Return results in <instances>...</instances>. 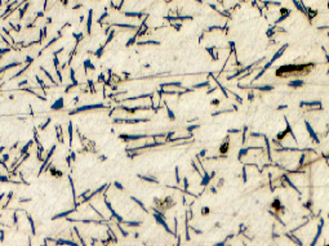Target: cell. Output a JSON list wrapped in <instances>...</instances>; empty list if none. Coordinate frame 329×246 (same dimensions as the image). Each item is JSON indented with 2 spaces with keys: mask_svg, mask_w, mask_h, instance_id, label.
<instances>
[{
  "mask_svg": "<svg viewBox=\"0 0 329 246\" xmlns=\"http://www.w3.org/2000/svg\"><path fill=\"white\" fill-rule=\"evenodd\" d=\"M56 244H57V245H67V246H79L75 241H74V240H65V238L57 240Z\"/></svg>",
  "mask_w": 329,
  "mask_h": 246,
  "instance_id": "13",
  "label": "cell"
},
{
  "mask_svg": "<svg viewBox=\"0 0 329 246\" xmlns=\"http://www.w3.org/2000/svg\"><path fill=\"white\" fill-rule=\"evenodd\" d=\"M109 104L106 103H89V104H83V106H79L76 108L70 111V115H76V113H82V112H86V111H92V110H103V108H109Z\"/></svg>",
  "mask_w": 329,
  "mask_h": 246,
  "instance_id": "2",
  "label": "cell"
},
{
  "mask_svg": "<svg viewBox=\"0 0 329 246\" xmlns=\"http://www.w3.org/2000/svg\"><path fill=\"white\" fill-rule=\"evenodd\" d=\"M12 52V48L10 47H5V48H0V58H1L4 54H8V53Z\"/></svg>",
  "mask_w": 329,
  "mask_h": 246,
  "instance_id": "23",
  "label": "cell"
},
{
  "mask_svg": "<svg viewBox=\"0 0 329 246\" xmlns=\"http://www.w3.org/2000/svg\"><path fill=\"white\" fill-rule=\"evenodd\" d=\"M50 122H52V119H49V117H48L45 122H43V124H41V125H39V128H38V129H39V130H40V131L45 130V129H47L48 126H49V124H50Z\"/></svg>",
  "mask_w": 329,
  "mask_h": 246,
  "instance_id": "22",
  "label": "cell"
},
{
  "mask_svg": "<svg viewBox=\"0 0 329 246\" xmlns=\"http://www.w3.org/2000/svg\"><path fill=\"white\" fill-rule=\"evenodd\" d=\"M92 22H93V10H89L88 19H86V34L92 32Z\"/></svg>",
  "mask_w": 329,
  "mask_h": 246,
  "instance_id": "12",
  "label": "cell"
},
{
  "mask_svg": "<svg viewBox=\"0 0 329 246\" xmlns=\"http://www.w3.org/2000/svg\"><path fill=\"white\" fill-rule=\"evenodd\" d=\"M72 211H74V210H66V211L58 213V214H56V215H54V217H53L52 219H59V218H65V217H67V215L72 214Z\"/></svg>",
  "mask_w": 329,
  "mask_h": 246,
  "instance_id": "16",
  "label": "cell"
},
{
  "mask_svg": "<svg viewBox=\"0 0 329 246\" xmlns=\"http://www.w3.org/2000/svg\"><path fill=\"white\" fill-rule=\"evenodd\" d=\"M138 178H141L142 181L150 182V183H158V179H156V178H152V177H147V175H142V174H138Z\"/></svg>",
  "mask_w": 329,
  "mask_h": 246,
  "instance_id": "17",
  "label": "cell"
},
{
  "mask_svg": "<svg viewBox=\"0 0 329 246\" xmlns=\"http://www.w3.org/2000/svg\"><path fill=\"white\" fill-rule=\"evenodd\" d=\"M205 152H207V151H205V149H203V151L200 152V154L197 155V156H199V157H203V156H205Z\"/></svg>",
  "mask_w": 329,
  "mask_h": 246,
  "instance_id": "37",
  "label": "cell"
},
{
  "mask_svg": "<svg viewBox=\"0 0 329 246\" xmlns=\"http://www.w3.org/2000/svg\"><path fill=\"white\" fill-rule=\"evenodd\" d=\"M83 68H84V72L88 74V71H95V66L92 63L91 59H85L84 62H83Z\"/></svg>",
  "mask_w": 329,
  "mask_h": 246,
  "instance_id": "10",
  "label": "cell"
},
{
  "mask_svg": "<svg viewBox=\"0 0 329 246\" xmlns=\"http://www.w3.org/2000/svg\"><path fill=\"white\" fill-rule=\"evenodd\" d=\"M165 110H167V115H168V117L172 120V121H173V120H176V115H174V112H173V110L170 108L169 106H167V104H165Z\"/></svg>",
  "mask_w": 329,
  "mask_h": 246,
  "instance_id": "19",
  "label": "cell"
},
{
  "mask_svg": "<svg viewBox=\"0 0 329 246\" xmlns=\"http://www.w3.org/2000/svg\"><path fill=\"white\" fill-rule=\"evenodd\" d=\"M100 160H101V161H106L107 157H106V156H100Z\"/></svg>",
  "mask_w": 329,
  "mask_h": 246,
  "instance_id": "38",
  "label": "cell"
},
{
  "mask_svg": "<svg viewBox=\"0 0 329 246\" xmlns=\"http://www.w3.org/2000/svg\"><path fill=\"white\" fill-rule=\"evenodd\" d=\"M29 201H31V199H26V197H21L20 199V202H29Z\"/></svg>",
  "mask_w": 329,
  "mask_h": 246,
  "instance_id": "35",
  "label": "cell"
},
{
  "mask_svg": "<svg viewBox=\"0 0 329 246\" xmlns=\"http://www.w3.org/2000/svg\"><path fill=\"white\" fill-rule=\"evenodd\" d=\"M56 137H57L58 143L63 145V143H65V131H63L62 125H56Z\"/></svg>",
  "mask_w": 329,
  "mask_h": 246,
  "instance_id": "7",
  "label": "cell"
},
{
  "mask_svg": "<svg viewBox=\"0 0 329 246\" xmlns=\"http://www.w3.org/2000/svg\"><path fill=\"white\" fill-rule=\"evenodd\" d=\"M25 86H29V80L27 79H23V80H20L18 81V89H22Z\"/></svg>",
  "mask_w": 329,
  "mask_h": 246,
  "instance_id": "27",
  "label": "cell"
},
{
  "mask_svg": "<svg viewBox=\"0 0 329 246\" xmlns=\"http://www.w3.org/2000/svg\"><path fill=\"white\" fill-rule=\"evenodd\" d=\"M68 156L71 157V160H72V161H75V160H76V154H75L74 151H72V152H70V154H68Z\"/></svg>",
  "mask_w": 329,
  "mask_h": 246,
  "instance_id": "32",
  "label": "cell"
},
{
  "mask_svg": "<svg viewBox=\"0 0 329 246\" xmlns=\"http://www.w3.org/2000/svg\"><path fill=\"white\" fill-rule=\"evenodd\" d=\"M220 102H221V101L218 99V98H217V99H213V101H212V106H218V104H220Z\"/></svg>",
  "mask_w": 329,
  "mask_h": 246,
  "instance_id": "34",
  "label": "cell"
},
{
  "mask_svg": "<svg viewBox=\"0 0 329 246\" xmlns=\"http://www.w3.org/2000/svg\"><path fill=\"white\" fill-rule=\"evenodd\" d=\"M56 148H57V145H53V146H52V148H50L49 151L47 152L45 158H44V161H43V163H41V165H40V169H39V174L43 173L44 170H45V167L50 164V158H52V157H53V155H54Z\"/></svg>",
  "mask_w": 329,
  "mask_h": 246,
  "instance_id": "5",
  "label": "cell"
},
{
  "mask_svg": "<svg viewBox=\"0 0 329 246\" xmlns=\"http://www.w3.org/2000/svg\"><path fill=\"white\" fill-rule=\"evenodd\" d=\"M305 125H306L307 133H309L310 138H311V139L314 140V142H318V143H319V142H320V139L318 138V134H316V131L314 130V129H312V126H311V125H310V122H309V121H306V122H305Z\"/></svg>",
  "mask_w": 329,
  "mask_h": 246,
  "instance_id": "9",
  "label": "cell"
},
{
  "mask_svg": "<svg viewBox=\"0 0 329 246\" xmlns=\"http://www.w3.org/2000/svg\"><path fill=\"white\" fill-rule=\"evenodd\" d=\"M132 200H133L134 202H137V204H138V205H139V208H142L143 210H146V209H145V206H143V204H142V202H141V201H139L138 199H136V197H132Z\"/></svg>",
  "mask_w": 329,
  "mask_h": 246,
  "instance_id": "31",
  "label": "cell"
},
{
  "mask_svg": "<svg viewBox=\"0 0 329 246\" xmlns=\"http://www.w3.org/2000/svg\"><path fill=\"white\" fill-rule=\"evenodd\" d=\"M67 136H68V145L72 146V139H74V124L72 121H68L67 125Z\"/></svg>",
  "mask_w": 329,
  "mask_h": 246,
  "instance_id": "11",
  "label": "cell"
},
{
  "mask_svg": "<svg viewBox=\"0 0 329 246\" xmlns=\"http://www.w3.org/2000/svg\"><path fill=\"white\" fill-rule=\"evenodd\" d=\"M201 213H203V215H205V214H209V208H203L201 209Z\"/></svg>",
  "mask_w": 329,
  "mask_h": 246,
  "instance_id": "33",
  "label": "cell"
},
{
  "mask_svg": "<svg viewBox=\"0 0 329 246\" xmlns=\"http://www.w3.org/2000/svg\"><path fill=\"white\" fill-rule=\"evenodd\" d=\"M40 71H41V72H43V75H44V76H45L47 79L49 80L50 85H53V86H58V80H56V79H54V76H53V75L50 74V72H49V71L47 70L45 67H40Z\"/></svg>",
  "mask_w": 329,
  "mask_h": 246,
  "instance_id": "6",
  "label": "cell"
},
{
  "mask_svg": "<svg viewBox=\"0 0 329 246\" xmlns=\"http://www.w3.org/2000/svg\"><path fill=\"white\" fill-rule=\"evenodd\" d=\"M103 50H105V47H101L100 49L97 50V52H94V56L97 57V58H101V57H102V54H103Z\"/></svg>",
  "mask_w": 329,
  "mask_h": 246,
  "instance_id": "28",
  "label": "cell"
},
{
  "mask_svg": "<svg viewBox=\"0 0 329 246\" xmlns=\"http://www.w3.org/2000/svg\"><path fill=\"white\" fill-rule=\"evenodd\" d=\"M312 65H284L275 70L276 76L285 77V76H300L310 72Z\"/></svg>",
  "mask_w": 329,
  "mask_h": 246,
  "instance_id": "1",
  "label": "cell"
},
{
  "mask_svg": "<svg viewBox=\"0 0 329 246\" xmlns=\"http://www.w3.org/2000/svg\"><path fill=\"white\" fill-rule=\"evenodd\" d=\"M273 208L276 210V211H280V210H283V206H282V204H280V201H279V199H275V201L273 202Z\"/></svg>",
  "mask_w": 329,
  "mask_h": 246,
  "instance_id": "20",
  "label": "cell"
},
{
  "mask_svg": "<svg viewBox=\"0 0 329 246\" xmlns=\"http://www.w3.org/2000/svg\"><path fill=\"white\" fill-rule=\"evenodd\" d=\"M63 107H65V99L62 97H59L54 101V103H52L50 108H52V111H62Z\"/></svg>",
  "mask_w": 329,
  "mask_h": 246,
  "instance_id": "8",
  "label": "cell"
},
{
  "mask_svg": "<svg viewBox=\"0 0 329 246\" xmlns=\"http://www.w3.org/2000/svg\"><path fill=\"white\" fill-rule=\"evenodd\" d=\"M179 169H178V166H176V169H174V174H176V181H177V183L179 184V183H181V178H179Z\"/></svg>",
  "mask_w": 329,
  "mask_h": 246,
  "instance_id": "30",
  "label": "cell"
},
{
  "mask_svg": "<svg viewBox=\"0 0 329 246\" xmlns=\"http://www.w3.org/2000/svg\"><path fill=\"white\" fill-rule=\"evenodd\" d=\"M0 182L1 183H9V177H8V174H3L0 173Z\"/></svg>",
  "mask_w": 329,
  "mask_h": 246,
  "instance_id": "25",
  "label": "cell"
},
{
  "mask_svg": "<svg viewBox=\"0 0 329 246\" xmlns=\"http://www.w3.org/2000/svg\"><path fill=\"white\" fill-rule=\"evenodd\" d=\"M303 85V81L301 79H297V80H293V81L289 83V86L291 88H300V86Z\"/></svg>",
  "mask_w": 329,
  "mask_h": 246,
  "instance_id": "18",
  "label": "cell"
},
{
  "mask_svg": "<svg viewBox=\"0 0 329 246\" xmlns=\"http://www.w3.org/2000/svg\"><path fill=\"white\" fill-rule=\"evenodd\" d=\"M229 148H230V142H229V139H226L225 142L220 146V154L221 155H226L227 152H229Z\"/></svg>",
  "mask_w": 329,
  "mask_h": 246,
  "instance_id": "14",
  "label": "cell"
},
{
  "mask_svg": "<svg viewBox=\"0 0 329 246\" xmlns=\"http://www.w3.org/2000/svg\"><path fill=\"white\" fill-rule=\"evenodd\" d=\"M201 88H209V81H203L200 84H195L191 89H201Z\"/></svg>",
  "mask_w": 329,
  "mask_h": 246,
  "instance_id": "21",
  "label": "cell"
},
{
  "mask_svg": "<svg viewBox=\"0 0 329 246\" xmlns=\"http://www.w3.org/2000/svg\"><path fill=\"white\" fill-rule=\"evenodd\" d=\"M124 226H128V227H138V226H141V222H127V220H124Z\"/></svg>",
  "mask_w": 329,
  "mask_h": 246,
  "instance_id": "24",
  "label": "cell"
},
{
  "mask_svg": "<svg viewBox=\"0 0 329 246\" xmlns=\"http://www.w3.org/2000/svg\"><path fill=\"white\" fill-rule=\"evenodd\" d=\"M148 117H114L115 124H141V122H148Z\"/></svg>",
  "mask_w": 329,
  "mask_h": 246,
  "instance_id": "3",
  "label": "cell"
},
{
  "mask_svg": "<svg viewBox=\"0 0 329 246\" xmlns=\"http://www.w3.org/2000/svg\"><path fill=\"white\" fill-rule=\"evenodd\" d=\"M254 89L259 92H268V90H273L274 86L273 85H258V86H254Z\"/></svg>",
  "mask_w": 329,
  "mask_h": 246,
  "instance_id": "15",
  "label": "cell"
},
{
  "mask_svg": "<svg viewBox=\"0 0 329 246\" xmlns=\"http://www.w3.org/2000/svg\"><path fill=\"white\" fill-rule=\"evenodd\" d=\"M150 136L148 134H120L119 138L123 139L124 142L127 143H132V142H136V140H139V139H146Z\"/></svg>",
  "mask_w": 329,
  "mask_h": 246,
  "instance_id": "4",
  "label": "cell"
},
{
  "mask_svg": "<svg viewBox=\"0 0 329 246\" xmlns=\"http://www.w3.org/2000/svg\"><path fill=\"white\" fill-rule=\"evenodd\" d=\"M3 240H4V231L0 229V242H3Z\"/></svg>",
  "mask_w": 329,
  "mask_h": 246,
  "instance_id": "36",
  "label": "cell"
},
{
  "mask_svg": "<svg viewBox=\"0 0 329 246\" xmlns=\"http://www.w3.org/2000/svg\"><path fill=\"white\" fill-rule=\"evenodd\" d=\"M284 108H286V106H279L277 107V110H284Z\"/></svg>",
  "mask_w": 329,
  "mask_h": 246,
  "instance_id": "39",
  "label": "cell"
},
{
  "mask_svg": "<svg viewBox=\"0 0 329 246\" xmlns=\"http://www.w3.org/2000/svg\"><path fill=\"white\" fill-rule=\"evenodd\" d=\"M0 156H1V160H3V161H4V163H5V164H7V163H8V161H9V160H10V154H9V152H4V154H1V155H0Z\"/></svg>",
  "mask_w": 329,
  "mask_h": 246,
  "instance_id": "26",
  "label": "cell"
},
{
  "mask_svg": "<svg viewBox=\"0 0 329 246\" xmlns=\"http://www.w3.org/2000/svg\"><path fill=\"white\" fill-rule=\"evenodd\" d=\"M112 186H114V187H115V188H118V190H120V191H124V186H123L120 182L115 181V182H114V184H112Z\"/></svg>",
  "mask_w": 329,
  "mask_h": 246,
  "instance_id": "29",
  "label": "cell"
}]
</instances>
